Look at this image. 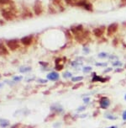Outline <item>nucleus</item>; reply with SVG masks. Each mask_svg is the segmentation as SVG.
Listing matches in <instances>:
<instances>
[{"mask_svg":"<svg viewBox=\"0 0 126 128\" xmlns=\"http://www.w3.org/2000/svg\"><path fill=\"white\" fill-rule=\"evenodd\" d=\"M7 46L12 51H14L19 47V42L18 40H9L7 41Z\"/></svg>","mask_w":126,"mask_h":128,"instance_id":"nucleus-1","label":"nucleus"},{"mask_svg":"<svg viewBox=\"0 0 126 128\" xmlns=\"http://www.w3.org/2000/svg\"><path fill=\"white\" fill-rule=\"evenodd\" d=\"M116 71H117V72H121V71H122V69H117Z\"/></svg>","mask_w":126,"mask_h":128,"instance_id":"nucleus-35","label":"nucleus"},{"mask_svg":"<svg viewBox=\"0 0 126 128\" xmlns=\"http://www.w3.org/2000/svg\"><path fill=\"white\" fill-rule=\"evenodd\" d=\"M113 66L114 67H121L122 66V62L119 61H116V62H113Z\"/></svg>","mask_w":126,"mask_h":128,"instance_id":"nucleus-20","label":"nucleus"},{"mask_svg":"<svg viewBox=\"0 0 126 128\" xmlns=\"http://www.w3.org/2000/svg\"><path fill=\"white\" fill-rule=\"evenodd\" d=\"M90 101V98L89 97H86V98H83V102L85 104H88Z\"/></svg>","mask_w":126,"mask_h":128,"instance_id":"nucleus-27","label":"nucleus"},{"mask_svg":"<svg viewBox=\"0 0 126 128\" xmlns=\"http://www.w3.org/2000/svg\"><path fill=\"white\" fill-rule=\"evenodd\" d=\"M53 3H54L56 5L59 7H62V1L61 0H53Z\"/></svg>","mask_w":126,"mask_h":128,"instance_id":"nucleus-18","label":"nucleus"},{"mask_svg":"<svg viewBox=\"0 0 126 128\" xmlns=\"http://www.w3.org/2000/svg\"><path fill=\"white\" fill-rule=\"evenodd\" d=\"M21 79H22V77H21V76H19V77H14V81H15V82H19Z\"/></svg>","mask_w":126,"mask_h":128,"instance_id":"nucleus-26","label":"nucleus"},{"mask_svg":"<svg viewBox=\"0 0 126 128\" xmlns=\"http://www.w3.org/2000/svg\"><path fill=\"white\" fill-rule=\"evenodd\" d=\"M9 126V121L6 119H0V126L2 128H5Z\"/></svg>","mask_w":126,"mask_h":128,"instance_id":"nucleus-12","label":"nucleus"},{"mask_svg":"<svg viewBox=\"0 0 126 128\" xmlns=\"http://www.w3.org/2000/svg\"><path fill=\"white\" fill-rule=\"evenodd\" d=\"M50 110L53 111V113H56V114L62 113V112L64 111L63 107L61 105H59V104H54V105H51V106H50Z\"/></svg>","mask_w":126,"mask_h":128,"instance_id":"nucleus-5","label":"nucleus"},{"mask_svg":"<svg viewBox=\"0 0 126 128\" xmlns=\"http://www.w3.org/2000/svg\"><path fill=\"white\" fill-rule=\"evenodd\" d=\"M122 117H123V120H124V121H126V110H124V111L123 112Z\"/></svg>","mask_w":126,"mask_h":128,"instance_id":"nucleus-30","label":"nucleus"},{"mask_svg":"<svg viewBox=\"0 0 126 128\" xmlns=\"http://www.w3.org/2000/svg\"><path fill=\"white\" fill-rule=\"evenodd\" d=\"M83 51H85L86 53H88L89 52V50L88 48H83Z\"/></svg>","mask_w":126,"mask_h":128,"instance_id":"nucleus-32","label":"nucleus"},{"mask_svg":"<svg viewBox=\"0 0 126 128\" xmlns=\"http://www.w3.org/2000/svg\"><path fill=\"white\" fill-rule=\"evenodd\" d=\"M111 70H112V68H108V69H105L104 70V73H108V72L111 71Z\"/></svg>","mask_w":126,"mask_h":128,"instance_id":"nucleus-33","label":"nucleus"},{"mask_svg":"<svg viewBox=\"0 0 126 128\" xmlns=\"http://www.w3.org/2000/svg\"><path fill=\"white\" fill-rule=\"evenodd\" d=\"M92 82H102L104 83L106 82V78H103V77H99L96 73H93V77L92 78Z\"/></svg>","mask_w":126,"mask_h":128,"instance_id":"nucleus-10","label":"nucleus"},{"mask_svg":"<svg viewBox=\"0 0 126 128\" xmlns=\"http://www.w3.org/2000/svg\"><path fill=\"white\" fill-rule=\"evenodd\" d=\"M29 71H31V67H22L19 68V72H21V73H26V72Z\"/></svg>","mask_w":126,"mask_h":128,"instance_id":"nucleus-15","label":"nucleus"},{"mask_svg":"<svg viewBox=\"0 0 126 128\" xmlns=\"http://www.w3.org/2000/svg\"><path fill=\"white\" fill-rule=\"evenodd\" d=\"M105 118L106 119H108V120H111V121H114V120H117L118 117L115 116H113L112 114H106L105 115Z\"/></svg>","mask_w":126,"mask_h":128,"instance_id":"nucleus-14","label":"nucleus"},{"mask_svg":"<svg viewBox=\"0 0 126 128\" xmlns=\"http://www.w3.org/2000/svg\"><path fill=\"white\" fill-rule=\"evenodd\" d=\"M32 40H33V36H27L23 37L20 40L21 43L24 46H29V45L32 43Z\"/></svg>","mask_w":126,"mask_h":128,"instance_id":"nucleus-7","label":"nucleus"},{"mask_svg":"<svg viewBox=\"0 0 126 128\" xmlns=\"http://www.w3.org/2000/svg\"><path fill=\"white\" fill-rule=\"evenodd\" d=\"M118 27H119V25L117 23H113V24H111V25H109L107 29V34L108 36H112L113 34H114L116 31H117L118 29Z\"/></svg>","mask_w":126,"mask_h":128,"instance_id":"nucleus-4","label":"nucleus"},{"mask_svg":"<svg viewBox=\"0 0 126 128\" xmlns=\"http://www.w3.org/2000/svg\"><path fill=\"white\" fill-rule=\"evenodd\" d=\"M104 31H105V27L104 26H101V27L95 28L93 29V34L97 37H101L104 34Z\"/></svg>","mask_w":126,"mask_h":128,"instance_id":"nucleus-6","label":"nucleus"},{"mask_svg":"<svg viewBox=\"0 0 126 128\" xmlns=\"http://www.w3.org/2000/svg\"><path fill=\"white\" fill-rule=\"evenodd\" d=\"M82 63L81 62H71V66L72 67H77L78 65H81Z\"/></svg>","mask_w":126,"mask_h":128,"instance_id":"nucleus-24","label":"nucleus"},{"mask_svg":"<svg viewBox=\"0 0 126 128\" xmlns=\"http://www.w3.org/2000/svg\"><path fill=\"white\" fill-rule=\"evenodd\" d=\"M83 79V77L82 76H77V77H72L71 78V81L74 83H79Z\"/></svg>","mask_w":126,"mask_h":128,"instance_id":"nucleus-13","label":"nucleus"},{"mask_svg":"<svg viewBox=\"0 0 126 128\" xmlns=\"http://www.w3.org/2000/svg\"><path fill=\"white\" fill-rule=\"evenodd\" d=\"M124 99H125V100H126V95H124Z\"/></svg>","mask_w":126,"mask_h":128,"instance_id":"nucleus-37","label":"nucleus"},{"mask_svg":"<svg viewBox=\"0 0 126 128\" xmlns=\"http://www.w3.org/2000/svg\"><path fill=\"white\" fill-rule=\"evenodd\" d=\"M108 58L111 59V60H116V61H118V57H116V56H109Z\"/></svg>","mask_w":126,"mask_h":128,"instance_id":"nucleus-29","label":"nucleus"},{"mask_svg":"<svg viewBox=\"0 0 126 128\" xmlns=\"http://www.w3.org/2000/svg\"><path fill=\"white\" fill-rule=\"evenodd\" d=\"M92 69V67H84L83 68H82V71L84 72V73H89V72H91Z\"/></svg>","mask_w":126,"mask_h":128,"instance_id":"nucleus-19","label":"nucleus"},{"mask_svg":"<svg viewBox=\"0 0 126 128\" xmlns=\"http://www.w3.org/2000/svg\"><path fill=\"white\" fill-rule=\"evenodd\" d=\"M3 87V84H0V88H2Z\"/></svg>","mask_w":126,"mask_h":128,"instance_id":"nucleus-36","label":"nucleus"},{"mask_svg":"<svg viewBox=\"0 0 126 128\" xmlns=\"http://www.w3.org/2000/svg\"><path fill=\"white\" fill-rule=\"evenodd\" d=\"M0 77H1V76H0Z\"/></svg>","mask_w":126,"mask_h":128,"instance_id":"nucleus-39","label":"nucleus"},{"mask_svg":"<svg viewBox=\"0 0 126 128\" xmlns=\"http://www.w3.org/2000/svg\"><path fill=\"white\" fill-rule=\"evenodd\" d=\"M108 128H117V126H109V127H108Z\"/></svg>","mask_w":126,"mask_h":128,"instance_id":"nucleus-34","label":"nucleus"},{"mask_svg":"<svg viewBox=\"0 0 126 128\" xmlns=\"http://www.w3.org/2000/svg\"><path fill=\"white\" fill-rule=\"evenodd\" d=\"M124 67H125V68H126V63H125V65H124Z\"/></svg>","mask_w":126,"mask_h":128,"instance_id":"nucleus-38","label":"nucleus"},{"mask_svg":"<svg viewBox=\"0 0 126 128\" xmlns=\"http://www.w3.org/2000/svg\"><path fill=\"white\" fill-rule=\"evenodd\" d=\"M3 15L4 16V18H6L7 19H11L14 18V14L12 11L9 10H4L3 11Z\"/></svg>","mask_w":126,"mask_h":128,"instance_id":"nucleus-11","label":"nucleus"},{"mask_svg":"<svg viewBox=\"0 0 126 128\" xmlns=\"http://www.w3.org/2000/svg\"><path fill=\"white\" fill-rule=\"evenodd\" d=\"M8 54V51L7 50V47L5 46L4 42L0 41V55L1 56H6Z\"/></svg>","mask_w":126,"mask_h":128,"instance_id":"nucleus-9","label":"nucleus"},{"mask_svg":"<svg viewBox=\"0 0 126 128\" xmlns=\"http://www.w3.org/2000/svg\"><path fill=\"white\" fill-rule=\"evenodd\" d=\"M99 105H100V108L102 109H107L110 105V100L108 97H101L100 100H99Z\"/></svg>","mask_w":126,"mask_h":128,"instance_id":"nucleus-2","label":"nucleus"},{"mask_svg":"<svg viewBox=\"0 0 126 128\" xmlns=\"http://www.w3.org/2000/svg\"><path fill=\"white\" fill-rule=\"evenodd\" d=\"M34 11L35 13V15H40L43 11V7H42V4L40 1L39 0H36L35 2V4H34Z\"/></svg>","mask_w":126,"mask_h":128,"instance_id":"nucleus-3","label":"nucleus"},{"mask_svg":"<svg viewBox=\"0 0 126 128\" xmlns=\"http://www.w3.org/2000/svg\"><path fill=\"white\" fill-rule=\"evenodd\" d=\"M59 78H60V76L56 72H51L49 74H47V78L50 81H56L59 79Z\"/></svg>","mask_w":126,"mask_h":128,"instance_id":"nucleus-8","label":"nucleus"},{"mask_svg":"<svg viewBox=\"0 0 126 128\" xmlns=\"http://www.w3.org/2000/svg\"><path fill=\"white\" fill-rule=\"evenodd\" d=\"M68 4H77V2L78 0H66Z\"/></svg>","mask_w":126,"mask_h":128,"instance_id":"nucleus-23","label":"nucleus"},{"mask_svg":"<svg viewBox=\"0 0 126 128\" xmlns=\"http://www.w3.org/2000/svg\"><path fill=\"white\" fill-rule=\"evenodd\" d=\"M71 76H72V74H71V73H70V72H66V73H63V78H71Z\"/></svg>","mask_w":126,"mask_h":128,"instance_id":"nucleus-16","label":"nucleus"},{"mask_svg":"<svg viewBox=\"0 0 126 128\" xmlns=\"http://www.w3.org/2000/svg\"><path fill=\"white\" fill-rule=\"evenodd\" d=\"M109 56L108 55V53L106 52H101L98 54V57L99 58H106V57H108Z\"/></svg>","mask_w":126,"mask_h":128,"instance_id":"nucleus-17","label":"nucleus"},{"mask_svg":"<svg viewBox=\"0 0 126 128\" xmlns=\"http://www.w3.org/2000/svg\"><path fill=\"white\" fill-rule=\"evenodd\" d=\"M38 83H40V84H46V83H47V80L42 79V78H39V79H38Z\"/></svg>","mask_w":126,"mask_h":128,"instance_id":"nucleus-25","label":"nucleus"},{"mask_svg":"<svg viewBox=\"0 0 126 128\" xmlns=\"http://www.w3.org/2000/svg\"><path fill=\"white\" fill-rule=\"evenodd\" d=\"M85 110H86V106H85V105H82V106H80V107H78L77 109V111L81 112V111Z\"/></svg>","mask_w":126,"mask_h":128,"instance_id":"nucleus-21","label":"nucleus"},{"mask_svg":"<svg viewBox=\"0 0 126 128\" xmlns=\"http://www.w3.org/2000/svg\"><path fill=\"white\" fill-rule=\"evenodd\" d=\"M96 66H100V67H106L107 66V63H101V62H97L96 63Z\"/></svg>","mask_w":126,"mask_h":128,"instance_id":"nucleus-28","label":"nucleus"},{"mask_svg":"<svg viewBox=\"0 0 126 128\" xmlns=\"http://www.w3.org/2000/svg\"><path fill=\"white\" fill-rule=\"evenodd\" d=\"M56 69L61 71L63 69V65L62 64H56Z\"/></svg>","mask_w":126,"mask_h":128,"instance_id":"nucleus-22","label":"nucleus"},{"mask_svg":"<svg viewBox=\"0 0 126 128\" xmlns=\"http://www.w3.org/2000/svg\"><path fill=\"white\" fill-rule=\"evenodd\" d=\"M81 85H82V83H81V84H77V85H75V86L73 87V88H74V89H76V88H78L77 87H80V86H81Z\"/></svg>","mask_w":126,"mask_h":128,"instance_id":"nucleus-31","label":"nucleus"}]
</instances>
